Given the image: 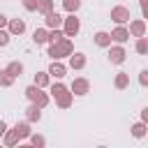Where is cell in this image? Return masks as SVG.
Here are the masks:
<instances>
[{
  "instance_id": "obj_16",
  "label": "cell",
  "mask_w": 148,
  "mask_h": 148,
  "mask_svg": "<svg viewBox=\"0 0 148 148\" xmlns=\"http://www.w3.org/2000/svg\"><path fill=\"white\" fill-rule=\"evenodd\" d=\"M12 130L16 132V136H18V139H28V136H30V123H28V120H23V123H16Z\"/></svg>"
},
{
  "instance_id": "obj_2",
  "label": "cell",
  "mask_w": 148,
  "mask_h": 148,
  "mask_svg": "<svg viewBox=\"0 0 148 148\" xmlns=\"http://www.w3.org/2000/svg\"><path fill=\"white\" fill-rule=\"evenodd\" d=\"M72 51H74L72 37H62L60 42H56V44H51V46H49V56H51L53 60H62V58H67Z\"/></svg>"
},
{
  "instance_id": "obj_23",
  "label": "cell",
  "mask_w": 148,
  "mask_h": 148,
  "mask_svg": "<svg viewBox=\"0 0 148 148\" xmlns=\"http://www.w3.org/2000/svg\"><path fill=\"white\" fill-rule=\"evenodd\" d=\"M79 7H81V0H62V9L67 14H76Z\"/></svg>"
},
{
  "instance_id": "obj_25",
  "label": "cell",
  "mask_w": 148,
  "mask_h": 148,
  "mask_svg": "<svg viewBox=\"0 0 148 148\" xmlns=\"http://www.w3.org/2000/svg\"><path fill=\"white\" fill-rule=\"evenodd\" d=\"M134 49H136V53H139V56H146V53H148V39H146V37H136Z\"/></svg>"
},
{
  "instance_id": "obj_35",
  "label": "cell",
  "mask_w": 148,
  "mask_h": 148,
  "mask_svg": "<svg viewBox=\"0 0 148 148\" xmlns=\"http://www.w3.org/2000/svg\"><path fill=\"white\" fill-rule=\"evenodd\" d=\"M5 130H7V123H5V120H0V136L5 134Z\"/></svg>"
},
{
  "instance_id": "obj_18",
  "label": "cell",
  "mask_w": 148,
  "mask_h": 148,
  "mask_svg": "<svg viewBox=\"0 0 148 148\" xmlns=\"http://www.w3.org/2000/svg\"><path fill=\"white\" fill-rule=\"evenodd\" d=\"M32 42L35 44H46L49 42V28H37L32 32Z\"/></svg>"
},
{
  "instance_id": "obj_5",
  "label": "cell",
  "mask_w": 148,
  "mask_h": 148,
  "mask_svg": "<svg viewBox=\"0 0 148 148\" xmlns=\"http://www.w3.org/2000/svg\"><path fill=\"white\" fill-rule=\"evenodd\" d=\"M111 21H113L116 25H125V23L130 21V9L123 7V5H116V7L111 9Z\"/></svg>"
},
{
  "instance_id": "obj_22",
  "label": "cell",
  "mask_w": 148,
  "mask_h": 148,
  "mask_svg": "<svg viewBox=\"0 0 148 148\" xmlns=\"http://www.w3.org/2000/svg\"><path fill=\"white\" fill-rule=\"evenodd\" d=\"M51 83V76H49V72H37L35 74V86H39V88H46Z\"/></svg>"
},
{
  "instance_id": "obj_26",
  "label": "cell",
  "mask_w": 148,
  "mask_h": 148,
  "mask_svg": "<svg viewBox=\"0 0 148 148\" xmlns=\"http://www.w3.org/2000/svg\"><path fill=\"white\" fill-rule=\"evenodd\" d=\"M37 12H39V14L53 12V0H37Z\"/></svg>"
},
{
  "instance_id": "obj_12",
  "label": "cell",
  "mask_w": 148,
  "mask_h": 148,
  "mask_svg": "<svg viewBox=\"0 0 148 148\" xmlns=\"http://www.w3.org/2000/svg\"><path fill=\"white\" fill-rule=\"evenodd\" d=\"M44 25L51 30V28H60L62 25V16L58 14V12H49V14H44Z\"/></svg>"
},
{
  "instance_id": "obj_8",
  "label": "cell",
  "mask_w": 148,
  "mask_h": 148,
  "mask_svg": "<svg viewBox=\"0 0 148 148\" xmlns=\"http://www.w3.org/2000/svg\"><path fill=\"white\" fill-rule=\"evenodd\" d=\"M127 32H130V37H143V35H146V21H143V18H134V21L130 23Z\"/></svg>"
},
{
  "instance_id": "obj_1",
  "label": "cell",
  "mask_w": 148,
  "mask_h": 148,
  "mask_svg": "<svg viewBox=\"0 0 148 148\" xmlns=\"http://www.w3.org/2000/svg\"><path fill=\"white\" fill-rule=\"evenodd\" d=\"M51 97L56 99V104H58L60 109H69L72 102H74V95L69 92V88H67L65 83H60V79L51 86Z\"/></svg>"
},
{
  "instance_id": "obj_14",
  "label": "cell",
  "mask_w": 148,
  "mask_h": 148,
  "mask_svg": "<svg viewBox=\"0 0 148 148\" xmlns=\"http://www.w3.org/2000/svg\"><path fill=\"white\" fill-rule=\"evenodd\" d=\"M25 120H28V123H39V120H42V109L30 102V106L25 109Z\"/></svg>"
},
{
  "instance_id": "obj_10",
  "label": "cell",
  "mask_w": 148,
  "mask_h": 148,
  "mask_svg": "<svg viewBox=\"0 0 148 148\" xmlns=\"http://www.w3.org/2000/svg\"><path fill=\"white\" fill-rule=\"evenodd\" d=\"M7 32L9 35H23L25 32V21L23 18H9L7 21Z\"/></svg>"
},
{
  "instance_id": "obj_28",
  "label": "cell",
  "mask_w": 148,
  "mask_h": 148,
  "mask_svg": "<svg viewBox=\"0 0 148 148\" xmlns=\"http://www.w3.org/2000/svg\"><path fill=\"white\" fill-rule=\"evenodd\" d=\"M28 139H30V143H32L35 148H42V146H46V139H44L42 134H32V132H30V136H28Z\"/></svg>"
},
{
  "instance_id": "obj_24",
  "label": "cell",
  "mask_w": 148,
  "mask_h": 148,
  "mask_svg": "<svg viewBox=\"0 0 148 148\" xmlns=\"http://www.w3.org/2000/svg\"><path fill=\"white\" fill-rule=\"evenodd\" d=\"M12 83H14V76L7 69H0V88H12Z\"/></svg>"
},
{
  "instance_id": "obj_3",
  "label": "cell",
  "mask_w": 148,
  "mask_h": 148,
  "mask_svg": "<svg viewBox=\"0 0 148 148\" xmlns=\"http://www.w3.org/2000/svg\"><path fill=\"white\" fill-rule=\"evenodd\" d=\"M23 92H25V97H28V99H30L32 104H37L39 109H44V106H46V104L51 102V95H49V92H44V88L35 86V83H32V86H28V88H25Z\"/></svg>"
},
{
  "instance_id": "obj_9",
  "label": "cell",
  "mask_w": 148,
  "mask_h": 148,
  "mask_svg": "<svg viewBox=\"0 0 148 148\" xmlns=\"http://www.w3.org/2000/svg\"><path fill=\"white\" fill-rule=\"evenodd\" d=\"M46 72H49V76H51V79H62V76L67 74V65H62L60 60H53V62L49 65V69H46Z\"/></svg>"
},
{
  "instance_id": "obj_31",
  "label": "cell",
  "mask_w": 148,
  "mask_h": 148,
  "mask_svg": "<svg viewBox=\"0 0 148 148\" xmlns=\"http://www.w3.org/2000/svg\"><path fill=\"white\" fill-rule=\"evenodd\" d=\"M139 83L141 86H148V69H141L139 72Z\"/></svg>"
},
{
  "instance_id": "obj_27",
  "label": "cell",
  "mask_w": 148,
  "mask_h": 148,
  "mask_svg": "<svg viewBox=\"0 0 148 148\" xmlns=\"http://www.w3.org/2000/svg\"><path fill=\"white\" fill-rule=\"evenodd\" d=\"M62 37H65V32H62L60 28H51V30H49V42H51V44H56V42H60Z\"/></svg>"
},
{
  "instance_id": "obj_20",
  "label": "cell",
  "mask_w": 148,
  "mask_h": 148,
  "mask_svg": "<svg viewBox=\"0 0 148 148\" xmlns=\"http://www.w3.org/2000/svg\"><path fill=\"white\" fill-rule=\"evenodd\" d=\"M5 69H7V72H9V74L16 79V76H21V74H23V62H18V60H12V62H9Z\"/></svg>"
},
{
  "instance_id": "obj_11",
  "label": "cell",
  "mask_w": 148,
  "mask_h": 148,
  "mask_svg": "<svg viewBox=\"0 0 148 148\" xmlns=\"http://www.w3.org/2000/svg\"><path fill=\"white\" fill-rule=\"evenodd\" d=\"M109 35H111V42H116V44H125V42L130 39V32H127V28H125V25L113 28Z\"/></svg>"
},
{
  "instance_id": "obj_17",
  "label": "cell",
  "mask_w": 148,
  "mask_h": 148,
  "mask_svg": "<svg viewBox=\"0 0 148 148\" xmlns=\"http://www.w3.org/2000/svg\"><path fill=\"white\" fill-rule=\"evenodd\" d=\"M113 86H116L118 90H125V88L130 86V74H127V72H118L116 79H113Z\"/></svg>"
},
{
  "instance_id": "obj_7",
  "label": "cell",
  "mask_w": 148,
  "mask_h": 148,
  "mask_svg": "<svg viewBox=\"0 0 148 148\" xmlns=\"http://www.w3.org/2000/svg\"><path fill=\"white\" fill-rule=\"evenodd\" d=\"M125 58H127V51L123 49V44L109 46V60H111V65H123Z\"/></svg>"
},
{
  "instance_id": "obj_32",
  "label": "cell",
  "mask_w": 148,
  "mask_h": 148,
  "mask_svg": "<svg viewBox=\"0 0 148 148\" xmlns=\"http://www.w3.org/2000/svg\"><path fill=\"white\" fill-rule=\"evenodd\" d=\"M139 7H141V16L146 18V12H148V0H139Z\"/></svg>"
},
{
  "instance_id": "obj_19",
  "label": "cell",
  "mask_w": 148,
  "mask_h": 148,
  "mask_svg": "<svg viewBox=\"0 0 148 148\" xmlns=\"http://www.w3.org/2000/svg\"><path fill=\"white\" fill-rule=\"evenodd\" d=\"M2 141H5V146H9V148H12V146H16L21 139L16 136V132H14V130H9V127H7V130H5V134H2Z\"/></svg>"
},
{
  "instance_id": "obj_13",
  "label": "cell",
  "mask_w": 148,
  "mask_h": 148,
  "mask_svg": "<svg viewBox=\"0 0 148 148\" xmlns=\"http://www.w3.org/2000/svg\"><path fill=\"white\" fill-rule=\"evenodd\" d=\"M67 58H69V67H72V69H83V67H86V62H88V60H86V56H83V53H79V51H76V53L72 51Z\"/></svg>"
},
{
  "instance_id": "obj_33",
  "label": "cell",
  "mask_w": 148,
  "mask_h": 148,
  "mask_svg": "<svg viewBox=\"0 0 148 148\" xmlns=\"http://www.w3.org/2000/svg\"><path fill=\"white\" fill-rule=\"evenodd\" d=\"M7 21H9V18H7L5 14H0V28H7Z\"/></svg>"
},
{
  "instance_id": "obj_4",
  "label": "cell",
  "mask_w": 148,
  "mask_h": 148,
  "mask_svg": "<svg viewBox=\"0 0 148 148\" xmlns=\"http://www.w3.org/2000/svg\"><path fill=\"white\" fill-rule=\"evenodd\" d=\"M62 32H65V37H76L79 35V30H81V21L76 18V14H69V16H65L62 18Z\"/></svg>"
},
{
  "instance_id": "obj_15",
  "label": "cell",
  "mask_w": 148,
  "mask_h": 148,
  "mask_svg": "<svg viewBox=\"0 0 148 148\" xmlns=\"http://www.w3.org/2000/svg\"><path fill=\"white\" fill-rule=\"evenodd\" d=\"M92 39H95V44H97V46H102V49L111 46V35H109V32H104V30L95 32V35H92Z\"/></svg>"
},
{
  "instance_id": "obj_34",
  "label": "cell",
  "mask_w": 148,
  "mask_h": 148,
  "mask_svg": "<svg viewBox=\"0 0 148 148\" xmlns=\"http://www.w3.org/2000/svg\"><path fill=\"white\" fill-rule=\"evenodd\" d=\"M141 120L148 123V109H141Z\"/></svg>"
},
{
  "instance_id": "obj_21",
  "label": "cell",
  "mask_w": 148,
  "mask_h": 148,
  "mask_svg": "<svg viewBox=\"0 0 148 148\" xmlns=\"http://www.w3.org/2000/svg\"><path fill=\"white\" fill-rule=\"evenodd\" d=\"M130 132H132V136H136V139H141V136H146V123L143 120H139V123H134L132 127H130Z\"/></svg>"
},
{
  "instance_id": "obj_6",
  "label": "cell",
  "mask_w": 148,
  "mask_h": 148,
  "mask_svg": "<svg viewBox=\"0 0 148 148\" xmlns=\"http://www.w3.org/2000/svg\"><path fill=\"white\" fill-rule=\"evenodd\" d=\"M88 90H90V83H88V79H83V76L74 79V81H72V86H69V92H72V95H76V97L88 95Z\"/></svg>"
},
{
  "instance_id": "obj_30",
  "label": "cell",
  "mask_w": 148,
  "mask_h": 148,
  "mask_svg": "<svg viewBox=\"0 0 148 148\" xmlns=\"http://www.w3.org/2000/svg\"><path fill=\"white\" fill-rule=\"evenodd\" d=\"M9 39H12V35H9L5 28H0V46H7V44H9Z\"/></svg>"
},
{
  "instance_id": "obj_29",
  "label": "cell",
  "mask_w": 148,
  "mask_h": 148,
  "mask_svg": "<svg viewBox=\"0 0 148 148\" xmlns=\"http://www.w3.org/2000/svg\"><path fill=\"white\" fill-rule=\"evenodd\" d=\"M25 12H37V0H21Z\"/></svg>"
}]
</instances>
